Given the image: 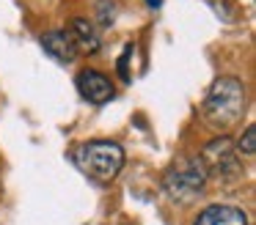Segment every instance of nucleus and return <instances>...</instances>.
<instances>
[{
	"mask_svg": "<svg viewBox=\"0 0 256 225\" xmlns=\"http://www.w3.org/2000/svg\"><path fill=\"white\" fill-rule=\"evenodd\" d=\"M201 113L212 129H232L245 115V85L237 77H218L206 91Z\"/></svg>",
	"mask_w": 256,
	"mask_h": 225,
	"instance_id": "1",
	"label": "nucleus"
},
{
	"mask_svg": "<svg viewBox=\"0 0 256 225\" xmlns=\"http://www.w3.org/2000/svg\"><path fill=\"white\" fill-rule=\"evenodd\" d=\"M74 165L94 181H113L124 168V148L116 140H88L80 143L72 154Z\"/></svg>",
	"mask_w": 256,
	"mask_h": 225,
	"instance_id": "2",
	"label": "nucleus"
},
{
	"mask_svg": "<svg viewBox=\"0 0 256 225\" xmlns=\"http://www.w3.org/2000/svg\"><path fill=\"white\" fill-rule=\"evenodd\" d=\"M206 173L201 168L198 157H176L168 165L166 176H162V187L166 192L179 203H190L204 192Z\"/></svg>",
	"mask_w": 256,
	"mask_h": 225,
	"instance_id": "3",
	"label": "nucleus"
},
{
	"mask_svg": "<svg viewBox=\"0 0 256 225\" xmlns=\"http://www.w3.org/2000/svg\"><path fill=\"white\" fill-rule=\"evenodd\" d=\"M201 168H204L206 176L220 181H232L242 173V162H240V154L234 148V143L228 137H218V140H210L204 146L198 157Z\"/></svg>",
	"mask_w": 256,
	"mask_h": 225,
	"instance_id": "4",
	"label": "nucleus"
},
{
	"mask_svg": "<svg viewBox=\"0 0 256 225\" xmlns=\"http://www.w3.org/2000/svg\"><path fill=\"white\" fill-rule=\"evenodd\" d=\"M78 91L86 102L91 104H105L116 96V88H113L110 77L102 74L100 69H83L78 74Z\"/></svg>",
	"mask_w": 256,
	"mask_h": 225,
	"instance_id": "5",
	"label": "nucleus"
},
{
	"mask_svg": "<svg viewBox=\"0 0 256 225\" xmlns=\"http://www.w3.org/2000/svg\"><path fill=\"white\" fill-rule=\"evenodd\" d=\"M193 225H248V217H245L242 209L218 203V206L204 209V212L196 217Z\"/></svg>",
	"mask_w": 256,
	"mask_h": 225,
	"instance_id": "6",
	"label": "nucleus"
},
{
	"mask_svg": "<svg viewBox=\"0 0 256 225\" xmlns=\"http://www.w3.org/2000/svg\"><path fill=\"white\" fill-rule=\"evenodd\" d=\"M42 47L58 60V63H72L78 58V47H74L69 30H50L42 36Z\"/></svg>",
	"mask_w": 256,
	"mask_h": 225,
	"instance_id": "7",
	"label": "nucleus"
},
{
	"mask_svg": "<svg viewBox=\"0 0 256 225\" xmlns=\"http://www.w3.org/2000/svg\"><path fill=\"white\" fill-rule=\"evenodd\" d=\"M69 36H72L74 47H78V52H100L102 41L100 36H96V27L91 25L88 19H83V16H78V19H72V25H69Z\"/></svg>",
	"mask_w": 256,
	"mask_h": 225,
	"instance_id": "8",
	"label": "nucleus"
},
{
	"mask_svg": "<svg viewBox=\"0 0 256 225\" xmlns=\"http://www.w3.org/2000/svg\"><path fill=\"white\" fill-rule=\"evenodd\" d=\"M223 22H237L240 19V3L237 0H204Z\"/></svg>",
	"mask_w": 256,
	"mask_h": 225,
	"instance_id": "9",
	"label": "nucleus"
},
{
	"mask_svg": "<svg viewBox=\"0 0 256 225\" xmlns=\"http://www.w3.org/2000/svg\"><path fill=\"white\" fill-rule=\"evenodd\" d=\"M234 148H237V154H248V157L256 151V126H254V124L245 129V135L240 137V143H237Z\"/></svg>",
	"mask_w": 256,
	"mask_h": 225,
	"instance_id": "10",
	"label": "nucleus"
},
{
	"mask_svg": "<svg viewBox=\"0 0 256 225\" xmlns=\"http://www.w3.org/2000/svg\"><path fill=\"white\" fill-rule=\"evenodd\" d=\"M96 11H100V22L105 27L116 22V3H110V0H100V3H96Z\"/></svg>",
	"mask_w": 256,
	"mask_h": 225,
	"instance_id": "11",
	"label": "nucleus"
},
{
	"mask_svg": "<svg viewBox=\"0 0 256 225\" xmlns=\"http://www.w3.org/2000/svg\"><path fill=\"white\" fill-rule=\"evenodd\" d=\"M132 55H135V47H132V44H127L124 52H122V58H118V74H122L124 82L132 80V74H130V60H132Z\"/></svg>",
	"mask_w": 256,
	"mask_h": 225,
	"instance_id": "12",
	"label": "nucleus"
},
{
	"mask_svg": "<svg viewBox=\"0 0 256 225\" xmlns=\"http://www.w3.org/2000/svg\"><path fill=\"white\" fill-rule=\"evenodd\" d=\"M146 5H149V8H160L162 0H146Z\"/></svg>",
	"mask_w": 256,
	"mask_h": 225,
	"instance_id": "13",
	"label": "nucleus"
}]
</instances>
